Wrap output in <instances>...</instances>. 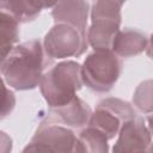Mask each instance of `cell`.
Masks as SVG:
<instances>
[{"label": "cell", "mask_w": 153, "mask_h": 153, "mask_svg": "<svg viewBox=\"0 0 153 153\" xmlns=\"http://www.w3.org/2000/svg\"><path fill=\"white\" fill-rule=\"evenodd\" d=\"M147 126H148V128L151 130V134L153 136V112L149 114V116L147 117Z\"/></svg>", "instance_id": "cell-18"}, {"label": "cell", "mask_w": 153, "mask_h": 153, "mask_svg": "<svg viewBox=\"0 0 153 153\" xmlns=\"http://www.w3.org/2000/svg\"><path fill=\"white\" fill-rule=\"evenodd\" d=\"M122 72V62L112 50H94L81 65L84 85L98 93L109 92Z\"/></svg>", "instance_id": "cell-4"}, {"label": "cell", "mask_w": 153, "mask_h": 153, "mask_svg": "<svg viewBox=\"0 0 153 153\" xmlns=\"http://www.w3.org/2000/svg\"><path fill=\"white\" fill-rule=\"evenodd\" d=\"M74 129L48 114L23 152H75Z\"/></svg>", "instance_id": "cell-5"}, {"label": "cell", "mask_w": 153, "mask_h": 153, "mask_svg": "<svg viewBox=\"0 0 153 153\" xmlns=\"http://www.w3.org/2000/svg\"><path fill=\"white\" fill-rule=\"evenodd\" d=\"M82 85L81 65L73 60H66L48 69L38 87L48 106L57 108L72 100Z\"/></svg>", "instance_id": "cell-2"}, {"label": "cell", "mask_w": 153, "mask_h": 153, "mask_svg": "<svg viewBox=\"0 0 153 153\" xmlns=\"http://www.w3.org/2000/svg\"><path fill=\"white\" fill-rule=\"evenodd\" d=\"M90 5L86 0H61L51 10L55 23H66L87 31Z\"/></svg>", "instance_id": "cell-9"}, {"label": "cell", "mask_w": 153, "mask_h": 153, "mask_svg": "<svg viewBox=\"0 0 153 153\" xmlns=\"http://www.w3.org/2000/svg\"><path fill=\"white\" fill-rule=\"evenodd\" d=\"M148 45L147 36L135 29L120 30L115 36L111 50L120 57H133L146 50Z\"/></svg>", "instance_id": "cell-11"}, {"label": "cell", "mask_w": 153, "mask_h": 153, "mask_svg": "<svg viewBox=\"0 0 153 153\" xmlns=\"http://www.w3.org/2000/svg\"><path fill=\"white\" fill-rule=\"evenodd\" d=\"M152 143V134L143 117H134L122 126L112 152H146Z\"/></svg>", "instance_id": "cell-8"}, {"label": "cell", "mask_w": 153, "mask_h": 153, "mask_svg": "<svg viewBox=\"0 0 153 153\" xmlns=\"http://www.w3.org/2000/svg\"><path fill=\"white\" fill-rule=\"evenodd\" d=\"M19 20L8 11L1 10L0 30H1V59L5 57L19 41Z\"/></svg>", "instance_id": "cell-14"}, {"label": "cell", "mask_w": 153, "mask_h": 153, "mask_svg": "<svg viewBox=\"0 0 153 153\" xmlns=\"http://www.w3.org/2000/svg\"><path fill=\"white\" fill-rule=\"evenodd\" d=\"M2 91H4V103L1 110V118H5L13 110L16 105V98H14V93L7 88L6 82L4 80H2Z\"/></svg>", "instance_id": "cell-16"}, {"label": "cell", "mask_w": 153, "mask_h": 153, "mask_svg": "<svg viewBox=\"0 0 153 153\" xmlns=\"http://www.w3.org/2000/svg\"><path fill=\"white\" fill-rule=\"evenodd\" d=\"M43 47L47 55L55 60L81 56L87 47V31L66 23H55L47 32Z\"/></svg>", "instance_id": "cell-6"}, {"label": "cell", "mask_w": 153, "mask_h": 153, "mask_svg": "<svg viewBox=\"0 0 153 153\" xmlns=\"http://www.w3.org/2000/svg\"><path fill=\"white\" fill-rule=\"evenodd\" d=\"M109 139L104 133L94 127L86 126L78 134L75 152L86 153H106L109 151Z\"/></svg>", "instance_id": "cell-13"}, {"label": "cell", "mask_w": 153, "mask_h": 153, "mask_svg": "<svg viewBox=\"0 0 153 153\" xmlns=\"http://www.w3.org/2000/svg\"><path fill=\"white\" fill-rule=\"evenodd\" d=\"M148 152H153V142L151 143V146L148 147Z\"/></svg>", "instance_id": "cell-20"}, {"label": "cell", "mask_w": 153, "mask_h": 153, "mask_svg": "<svg viewBox=\"0 0 153 153\" xmlns=\"http://www.w3.org/2000/svg\"><path fill=\"white\" fill-rule=\"evenodd\" d=\"M49 114L61 123L73 129H80L88 124L92 115V110L85 100L75 96L72 100H69L65 105L57 108H50Z\"/></svg>", "instance_id": "cell-10"}, {"label": "cell", "mask_w": 153, "mask_h": 153, "mask_svg": "<svg viewBox=\"0 0 153 153\" xmlns=\"http://www.w3.org/2000/svg\"><path fill=\"white\" fill-rule=\"evenodd\" d=\"M122 4L117 0H93L87 29V41L94 50H111L115 36L121 30Z\"/></svg>", "instance_id": "cell-3"}, {"label": "cell", "mask_w": 153, "mask_h": 153, "mask_svg": "<svg viewBox=\"0 0 153 153\" xmlns=\"http://www.w3.org/2000/svg\"><path fill=\"white\" fill-rule=\"evenodd\" d=\"M50 59L38 39L18 43L5 57L1 59L2 80L17 91L33 90L39 86Z\"/></svg>", "instance_id": "cell-1"}, {"label": "cell", "mask_w": 153, "mask_h": 153, "mask_svg": "<svg viewBox=\"0 0 153 153\" xmlns=\"http://www.w3.org/2000/svg\"><path fill=\"white\" fill-rule=\"evenodd\" d=\"M117 1H118V2H121V4H122V5H123V4H124V2H126V1H127V0H117Z\"/></svg>", "instance_id": "cell-21"}, {"label": "cell", "mask_w": 153, "mask_h": 153, "mask_svg": "<svg viewBox=\"0 0 153 153\" xmlns=\"http://www.w3.org/2000/svg\"><path fill=\"white\" fill-rule=\"evenodd\" d=\"M146 53L148 55V57H151L153 60V33L151 35V37L148 38V45L146 48Z\"/></svg>", "instance_id": "cell-17"}, {"label": "cell", "mask_w": 153, "mask_h": 153, "mask_svg": "<svg viewBox=\"0 0 153 153\" xmlns=\"http://www.w3.org/2000/svg\"><path fill=\"white\" fill-rule=\"evenodd\" d=\"M136 116V111L130 103L120 98L109 97L98 103L87 126L94 127L104 133L109 140H112L118 135L124 122Z\"/></svg>", "instance_id": "cell-7"}, {"label": "cell", "mask_w": 153, "mask_h": 153, "mask_svg": "<svg viewBox=\"0 0 153 153\" xmlns=\"http://www.w3.org/2000/svg\"><path fill=\"white\" fill-rule=\"evenodd\" d=\"M133 105L141 114L153 112V79L140 82L133 93Z\"/></svg>", "instance_id": "cell-15"}, {"label": "cell", "mask_w": 153, "mask_h": 153, "mask_svg": "<svg viewBox=\"0 0 153 153\" xmlns=\"http://www.w3.org/2000/svg\"><path fill=\"white\" fill-rule=\"evenodd\" d=\"M44 8H49V0H0V10L8 11L20 23L36 19Z\"/></svg>", "instance_id": "cell-12"}, {"label": "cell", "mask_w": 153, "mask_h": 153, "mask_svg": "<svg viewBox=\"0 0 153 153\" xmlns=\"http://www.w3.org/2000/svg\"><path fill=\"white\" fill-rule=\"evenodd\" d=\"M59 1H61V0H49V8H53Z\"/></svg>", "instance_id": "cell-19"}]
</instances>
